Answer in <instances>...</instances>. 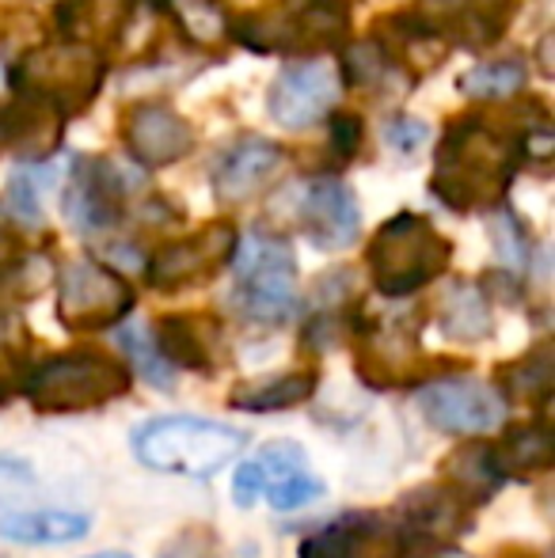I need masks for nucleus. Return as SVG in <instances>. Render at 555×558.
Returning <instances> with one entry per match:
<instances>
[{"mask_svg": "<svg viewBox=\"0 0 555 558\" xmlns=\"http://www.w3.org/2000/svg\"><path fill=\"white\" fill-rule=\"evenodd\" d=\"M521 163H526V148L518 137L495 130L483 118H460L437 141L430 194L453 214L503 209V198Z\"/></svg>", "mask_w": 555, "mask_h": 558, "instance_id": "obj_1", "label": "nucleus"}, {"mask_svg": "<svg viewBox=\"0 0 555 558\" xmlns=\"http://www.w3.org/2000/svg\"><path fill=\"white\" fill-rule=\"evenodd\" d=\"M248 448V434L202 414H160L134 429V456L156 475L209 478Z\"/></svg>", "mask_w": 555, "mask_h": 558, "instance_id": "obj_2", "label": "nucleus"}, {"mask_svg": "<svg viewBox=\"0 0 555 558\" xmlns=\"http://www.w3.org/2000/svg\"><path fill=\"white\" fill-rule=\"evenodd\" d=\"M134 388L126 361L104 350H65L35 361L20 396L38 414H84L119 403Z\"/></svg>", "mask_w": 555, "mask_h": 558, "instance_id": "obj_3", "label": "nucleus"}, {"mask_svg": "<svg viewBox=\"0 0 555 558\" xmlns=\"http://www.w3.org/2000/svg\"><path fill=\"white\" fill-rule=\"evenodd\" d=\"M453 263V243L426 217L396 214L373 232L365 247L373 289L388 301H403L437 281Z\"/></svg>", "mask_w": 555, "mask_h": 558, "instance_id": "obj_4", "label": "nucleus"}, {"mask_svg": "<svg viewBox=\"0 0 555 558\" xmlns=\"http://www.w3.org/2000/svg\"><path fill=\"white\" fill-rule=\"evenodd\" d=\"M350 35L347 0H278L255 15L232 23V38L252 53H324L339 50Z\"/></svg>", "mask_w": 555, "mask_h": 558, "instance_id": "obj_5", "label": "nucleus"}, {"mask_svg": "<svg viewBox=\"0 0 555 558\" xmlns=\"http://www.w3.org/2000/svg\"><path fill=\"white\" fill-rule=\"evenodd\" d=\"M232 304L244 319L263 327L289 324L297 316V255L286 235L255 228L248 240L237 243L232 255Z\"/></svg>", "mask_w": 555, "mask_h": 558, "instance_id": "obj_6", "label": "nucleus"}, {"mask_svg": "<svg viewBox=\"0 0 555 558\" xmlns=\"http://www.w3.org/2000/svg\"><path fill=\"white\" fill-rule=\"evenodd\" d=\"M104 73V58L84 43H53L23 53L8 81H12L15 96H35L53 111L73 118L99 96Z\"/></svg>", "mask_w": 555, "mask_h": 558, "instance_id": "obj_7", "label": "nucleus"}, {"mask_svg": "<svg viewBox=\"0 0 555 558\" xmlns=\"http://www.w3.org/2000/svg\"><path fill=\"white\" fill-rule=\"evenodd\" d=\"M350 335L354 368L370 388H422L437 380V361L419 345V316H358Z\"/></svg>", "mask_w": 555, "mask_h": 558, "instance_id": "obj_8", "label": "nucleus"}, {"mask_svg": "<svg viewBox=\"0 0 555 558\" xmlns=\"http://www.w3.org/2000/svg\"><path fill=\"white\" fill-rule=\"evenodd\" d=\"M327 494V483L309 468V452L297 441L263 445L252 460H244L232 475V501L240 509H252L255 501L267 498L278 513H297Z\"/></svg>", "mask_w": 555, "mask_h": 558, "instance_id": "obj_9", "label": "nucleus"}, {"mask_svg": "<svg viewBox=\"0 0 555 558\" xmlns=\"http://www.w3.org/2000/svg\"><path fill=\"white\" fill-rule=\"evenodd\" d=\"M137 304V293L114 266L96 258H73L58 274V319L73 335H96L122 327Z\"/></svg>", "mask_w": 555, "mask_h": 558, "instance_id": "obj_10", "label": "nucleus"}, {"mask_svg": "<svg viewBox=\"0 0 555 558\" xmlns=\"http://www.w3.org/2000/svg\"><path fill=\"white\" fill-rule=\"evenodd\" d=\"M388 513H393V524L400 532L403 558L453 555L457 539L472 529V506L457 498L445 483L415 486Z\"/></svg>", "mask_w": 555, "mask_h": 558, "instance_id": "obj_11", "label": "nucleus"}, {"mask_svg": "<svg viewBox=\"0 0 555 558\" xmlns=\"http://www.w3.org/2000/svg\"><path fill=\"white\" fill-rule=\"evenodd\" d=\"M419 411L434 429L449 437H483L506 426L510 407L495 391V384L475 380V376H437L419 388Z\"/></svg>", "mask_w": 555, "mask_h": 558, "instance_id": "obj_12", "label": "nucleus"}, {"mask_svg": "<svg viewBox=\"0 0 555 558\" xmlns=\"http://www.w3.org/2000/svg\"><path fill=\"white\" fill-rule=\"evenodd\" d=\"M240 232L229 221H209L194 235L171 240L156 251L145 263V278L160 293H179V289H194L214 281L225 266H232L237 255Z\"/></svg>", "mask_w": 555, "mask_h": 558, "instance_id": "obj_13", "label": "nucleus"}, {"mask_svg": "<svg viewBox=\"0 0 555 558\" xmlns=\"http://www.w3.org/2000/svg\"><path fill=\"white\" fill-rule=\"evenodd\" d=\"M518 0H419L411 20L442 46L487 50L506 35Z\"/></svg>", "mask_w": 555, "mask_h": 558, "instance_id": "obj_14", "label": "nucleus"}, {"mask_svg": "<svg viewBox=\"0 0 555 558\" xmlns=\"http://www.w3.org/2000/svg\"><path fill=\"white\" fill-rule=\"evenodd\" d=\"M342 92L339 69L331 61H293L275 76L267 92V111L281 130H309L335 107Z\"/></svg>", "mask_w": 555, "mask_h": 558, "instance_id": "obj_15", "label": "nucleus"}, {"mask_svg": "<svg viewBox=\"0 0 555 558\" xmlns=\"http://www.w3.org/2000/svg\"><path fill=\"white\" fill-rule=\"evenodd\" d=\"M301 558H403L388 509H350L301 539Z\"/></svg>", "mask_w": 555, "mask_h": 558, "instance_id": "obj_16", "label": "nucleus"}, {"mask_svg": "<svg viewBox=\"0 0 555 558\" xmlns=\"http://www.w3.org/2000/svg\"><path fill=\"white\" fill-rule=\"evenodd\" d=\"M126 214V179L111 160H76L65 186V221L84 235L111 232Z\"/></svg>", "mask_w": 555, "mask_h": 558, "instance_id": "obj_17", "label": "nucleus"}, {"mask_svg": "<svg viewBox=\"0 0 555 558\" xmlns=\"http://www.w3.org/2000/svg\"><path fill=\"white\" fill-rule=\"evenodd\" d=\"M156 353L171 368L214 376L225 361V331L209 312H164L160 319L148 324Z\"/></svg>", "mask_w": 555, "mask_h": 558, "instance_id": "obj_18", "label": "nucleus"}, {"mask_svg": "<svg viewBox=\"0 0 555 558\" xmlns=\"http://www.w3.org/2000/svg\"><path fill=\"white\" fill-rule=\"evenodd\" d=\"M301 228L312 247L327 255L354 247L362 235V209H358L350 183H342L339 175L312 179L301 198Z\"/></svg>", "mask_w": 555, "mask_h": 558, "instance_id": "obj_19", "label": "nucleus"}, {"mask_svg": "<svg viewBox=\"0 0 555 558\" xmlns=\"http://www.w3.org/2000/svg\"><path fill=\"white\" fill-rule=\"evenodd\" d=\"M122 145L141 168H168V163H179L183 156H191L194 130L168 104L148 99V104H134L122 118Z\"/></svg>", "mask_w": 555, "mask_h": 558, "instance_id": "obj_20", "label": "nucleus"}, {"mask_svg": "<svg viewBox=\"0 0 555 558\" xmlns=\"http://www.w3.org/2000/svg\"><path fill=\"white\" fill-rule=\"evenodd\" d=\"M286 153L270 137H244L217 160L214 168V194L225 206H240V202L255 198L263 186L281 171Z\"/></svg>", "mask_w": 555, "mask_h": 558, "instance_id": "obj_21", "label": "nucleus"}, {"mask_svg": "<svg viewBox=\"0 0 555 558\" xmlns=\"http://www.w3.org/2000/svg\"><path fill=\"white\" fill-rule=\"evenodd\" d=\"M65 122L69 118L43 99L15 96L12 104L0 107V148L20 160H50L61 145Z\"/></svg>", "mask_w": 555, "mask_h": 558, "instance_id": "obj_22", "label": "nucleus"}, {"mask_svg": "<svg viewBox=\"0 0 555 558\" xmlns=\"http://www.w3.org/2000/svg\"><path fill=\"white\" fill-rule=\"evenodd\" d=\"M92 532L88 513L73 509H27L0 501V539L15 547H65Z\"/></svg>", "mask_w": 555, "mask_h": 558, "instance_id": "obj_23", "label": "nucleus"}, {"mask_svg": "<svg viewBox=\"0 0 555 558\" xmlns=\"http://www.w3.org/2000/svg\"><path fill=\"white\" fill-rule=\"evenodd\" d=\"M437 483H445L457 498H464L468 506L475 509V506H483V501L495 498L510 478H506L503 463H498L495 445L483 441V437H472V441H464L445 456L442 478H437Z\"/></svg>", "mask_w": 555, "mask_h": 558, "instance_id": "obj_24", "label": "nucleus"}, {"mask_svg": "<svg viewBox=\"0 0 555 558\" xmlns=\"http://www.w3.org/2000/svg\"><path fill=\"white\" fill-rule=\"evenodd\" d=\"M491 384H495V391L503 396L506 407L529 403L536 414H544L552 403V391H555V345L548 338H541L533 350L506 361Z\"/></svg>", "mask_w": 555, "mask_h": 558, "instance_id": "obj_25", "label": "nucleus"}, {"mask_svg": "<svg viewBox=\"0 0 555 558\" xmlns=\"http://www.w3.org/2000/svg\"><path fill=\"white\" fill-rule=\"evenodd\" d=\"M319 388L316 368H289V373H275L267 380H244L229 391V407L244 414H278L293 411V407L309 403Z\"/></svg>", "mask_w": 555, "mask_h": 558, "instance_id": "obj_26", "label": "nucleus"}, {"mask_svg": "<svg viewBox=\"0 0 555 558\" xmlns=\"http://www.w3.org/2000/svg\"><path fill=\"white\" fill-rule=\"evenodd\" d=\"M434 316H437V331L460 345H480L495 331L491 301L475 281H453L442 301H437Z\"/></svg>", "mask_w": 555, "mask_h": 558, "instance_id": "obj_27", "label": "nucleus"}, {"mask_svg": "<svg viewBox=\"0 0 555 558\" xmlns=\"http://www.w3.org/2000/svg\"><path fill=\"white\" fill-rule=\"evenodd\" d=\"M491 445H495L506 478L544 475V471H552V463H555V434H552V422L544 418V414L521 422V426H506V434Z\"/></svg>", "mask_w": 555, "mask_h": 558, "instance_id": "obj_28", "label": "nucleus"}, {"mask_svg": "<svg viewBox=\"0 0 555 558\" xmlns=\"http://www.w3.org/2000/svg\"><path fill=\"white\" fill-rule=\"evenodd\" d=\"M160 8L179 23L186 38L202 50H214L232 35L229 8L221 0H160Z\"/></svg>", "mask_w": 555, "mask_h": 558, "instance_id": "obj_29", "label": "nucleus"}, {"mask_svg": "<svg viewBox=\"0 0 555 558\" xmlns=\"http://www.w3.org/2000/svg\"><path fill=\"white\" fill-rule=\"evenodd\" d=\"M526 65L514 58H498V61H483V65L468 69L460 76V92L468 99H480V104H498V99H510L514 92L526 88Z\"/></svg>", "mask_w": 555, "mask_h": 558, "instance_id": "obj_30", "label": "nucleus"}, {"mask_svg": "<svg viewBox=\"0 0 555 558\" xmlns=\"http://www.w3.org/2000/svg\"><path fill=\"white\" fill-rule=\"evenodd\" d=\"M119 350L126 353V368L130 376H141L145 384H153V388L160 391H171L176 388V368L168 365V361L156 353L153 338H148V327L141 324H122L119 327Z\"/></svg>", "mask_w": 555, "mask_h": 558, "instance_id": "obj_31", "label": "nucleus"}, {"mask_svg": "<svg viewBox=\"0 0 555 558\" xmlns=\"http://www.w3.org/2000/svg\"><path fill=\"white\" fill-rule=\"evenodd\" d=\"M53 186V168H23L12 171L8 179V191H4V202H8V214L23 225H43V202H46V191Z\"/></svg>", "mask_w": 555, "mask_h": 558, "instance_id": "obj_32", "label": "nucleus"}, {"mask_svg": "<svg viewBox=\"0 0 555 558\" xmlns=\"http://www.w3.org/2000/svg\"><path fill=\"white\" fill-rule=\"evenodd\" d=\"M491 240H495V251H498V258H503L506 270H514V274L529 270V232L518 217L506 214V209H495Z\"/></svg>", "mask_w": 555, "mask_h": 558, "instance_id": "obj_33", "label": "nucleus"}, {"mask_svg": "<svg viewBox=\"0 0 555 558\" xmlns=\"http://www.w3.org/2000/svg\"><path fill=\"white\" fill-rule=\"evenodd\" d=\"M156 558H225L221 536L209 524H186L179 529L168 544L160 547Z\"/></svg>", "mask_w": 555, "mask_h": 558, "instance_id": "obj_34", "label": "nucleus"}, {"mask_svg": "<svg viewBox=\"0 0 555 558\" xmlns=\"http://www.w3.org/2000/svg\"><path fill=\"white\" fill-rule=\"evenodd\" d=\"M426 137H430V125L411 114H396L385 122V145L400 156H415L426 145Z\"/></svg>", "mask_w": 555, "mask_h": 558, "instance_id": "obj_35", "label": "nucleus"}, {"mask_svg": "<svg viewBox=\"0 0 555 558\" xmlns=\"http://www.w3.org/2000/svg\"><path fill=\"white\" fill-rule=\"evenodd\" d=\"M362 137H365L362 118L350 114V111L331 114V156H335V163H350V160H354Z\"/></svg>", "mask_w": 555, "mask_h": 558, "instance_id": "obj_36", "label": "nucleus"}, {"mask_svg": "<svg viewBox=\"0 0 555 558\" xmlns=\"http://www.w3.org/2000/svg\"><path fill=\"white\" fill-rule=\"evenodd\" d=\"M92 23H96V0H61L58 31L65 43H84Z\"/></svg>", "mask_w": 555, "mask_h": 558, "instance_id": "obj_37", "label": "nucleus"}, {"mask_svg": "<svg viewBox=\"0 0 555 558\" xmlns=\"http://www.w3.org/2000/svg\"><path fill=\"white\" fill-rule=\"evenodd\" d=\"M15 263H20V243H15L12 232H0V286H4V278L12 274Z\"/></svg>", "mask_w": 555, "mask_h": 558, "instance_id": "obj_38", "label": "nucleus"}, {"mask_svg": "<svg viewBox=\"0 0 555 558\" xmlns=\"http://www.w3.org/2000/svg\"><path fill=\"white\" fill-rule=\"evenodd\" d=\"M12 478L15 483H31L35 475H31V468L23 460H0V483H12Z\"/></svg>", "mask_w": 555, "mask_h": 558, "instance_id": "obj_39", "label": "nucleus"}, {"mask_svg": "<svg viewBox=\"0 0 555 558\" xmlns=\"http://www.w3.org/2000/svg\"><path fill=\"white\" fill-rule=\"evenodd\" d=\"M88 558H130V555H122V551H104V555H88Z\"/></svg>", "mask_w": 555, "mask_h": 558, "instance_id": "obj_40", "label": "nucleus"}]
</instances>
